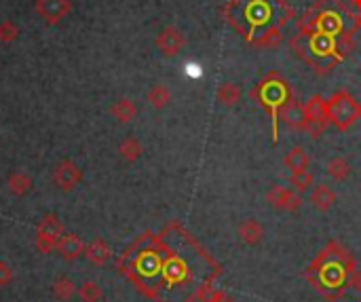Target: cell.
Listing matches in <instances>:
<instances>
[{"mask_svg": "<svg viewBox=\"0 0 361 302\" xmlns=\"http://www.w3.org/2000/svg\"><path fill=\"white\" fill-rule=\"evenodd\" d=\"M327 119L338 131H349L361 119V104L349 91H336L327 97Z\"/></svg>", "mask_w": 361, "mask_h": 302, "instance_id": "6da1fadb", "label": "cell"}, {"mask_svg": "<svg viewBox=\"0 0 361 302\" xmlns=\"http://www.w3.org/2000/svg\"><path fill=\"white\" fill-rule=\"evenodd\" d=\"M329 125L327 119V100L323 95H313L307 100V104L302 106V125L300 129L307 131L313 140H319V137L325 133Z\"/></svg>", "mask_w": 361, "mask_h": 302, "instance_id": "7a4b0ae2", "label": "cell"}, {"mask_svg": "<svg viewBox=\"0 0 361 302\" xmlns=\"http://www.w3.org/2000/svg\"><path fill=\"white\" fill-rule=\"evenodd\" d=\"M64 224L58 218V213H49L40 220V224L36 226V247L40 254H53L58 241L64 235Z\"/></svg>", "mask_w": 361, "mask_h": 302, "instance_id": "3957f363", "label": "cell"}, {"mask_svg": "<svg viewBox=\"0 0 361 302\" xmlns=\"http://www.w3.org/2000/svg\"><path fill=\"white\" fill-rule=\"evenodd\" d=\"M260 91V104L268 106L272 113H277V108H283L288 102H290V89H288V82L281 80L277 74H270L264 82L262 87H258Z\"/></svg>", "mask_w": 361, "mask_h": 302, "instance_id": "277c9868", "label": "cell"}, {"mask_svg": "<svg viewBox=\"0 0 361 302\" xmlns=\"http://www.w3.org/2000/svg\"><path fill=\"white\" fill-rule=\"evenodd\" d=\"M53 182L62 192H72L82 182V170L70 159H62L53 167Z\"/></svg>", "mask_w": 361, "mask_h": 302, "instance_id": "5b68a950", "label": "cell"}, {"mask_svg": "<svg viewBox=\"0 0 361 302\" xmlns=\"http://www.w3.org/2000/svg\"><path fill=\"white\" fill-rule=\"evenodd\" d=\"M154 47L161 51V55H165V58H176V55H180L186 47V34L176 25H167V27H163L161 34L156 36Z\"/></svg>", "mask_w": 361, "mask_h": 302, "instance_id": "8992f818", "label": "cell"}, {"mask_svg": "<svg viewBox=\"0 0 361 302\" xmlns=\"http://www.w3.org/2000/svg\"><path fill=\"white\" fill-rule=\"evenodd\" d=\"M34 9L45 23L58 25L72 13V0H36Z\"/></svg>", "mask_w": 361, "mask_h": 302, "instance_id": "52a82bcc", "label": "cell"}, {"mask_svg": "<svg viewBox=\"0 0 361 302\" xmlns=\"http://www.w3.org/2000/svg\"><path fill=\"white\" fill-rule=\"evenodd\" d=\"M266 203L277 211H298L302 207L300 192H294L288 186H272L266 192Z\"/></svg>", "mask_w": 361, "mask_h": 302, "instance_id": "ba28073f", "label": "cell"}, {"mask_svg": "<svg viewBox=\"0 0 361 302\" xmlns=\"http://www.w3.org/2000/svg\"><path fill=\"white\" fill-rule=\"evenodd\" d=\"M85 250H87V245L85 241H82L78 235L74 233H64L62 239L58 241V247H55V252H58L64 260L68 262H74L78 260L80 256H85Z\"/></svg>", "mask_w": 361, "mask_h": 302, "instance_id": "9c48e42d", "label": "cell"}, {"mask_svg": "<svg viewBox=\"0 0 361 302\" xmlns=\"http://www.w3.org/2000/svg\"><path fill=\"white\" fill-rule=\"evenodd\" d=\"M237 235H239V239L245 245H252L254 247V245L262 243V239H264V226L258 222L256 218H247V220H243V222L239 224Z\"/></svg>", "mask_w": 361, "mask_h": 302, "instance_id": "30bf717a", "label": "cell"}, {"mask_svg": "<svg viewBox=\"0 0 361 302\" xmlns=\"http://www.w3.org/2000/svg\"><path fill=\"white\" fill-rule=\"evenodd\" d=\"M252 43L256 49H266V51H275V49H279L281 47V43H283V32H281V25H270V27H266L264 32H260V34H256L252 40Z\"/></svg>", "mask_w": 361, "mask_h": 302, "instance_id": "8fae6325", "label": "cell"}, {"mask_svg": "<svg viewBox=\"0 0 361 302\" xmlns=\"http://www.w3.org/2000/svg\"><path fill=\"white\" fill-rule=\"evenodd\" d=\"M311 205L317 211H329L331 207L336 205V192L331 190L327 184H317L311 192Z\"/></svg>", "mask_w": 361, "mask_h": 302, "instance_id": "7c38bea8", "label": "cell"}, {"mask_svg": "<svg viewBox=\"0 0 361 302\" xmlns=\"http://www.w3.org/2000/svg\"><path fill=\"white\" fill-rule=\"evenodd\" d=\"M283 165L290 170V174H302V172H307L311 167V159H309V152L304 150L302 146H294L286 159H283Z\"/></svg>", "mask_w": 361, "mask_h": 302, "instance_id": "4fadbf2b", "label": "cell"}, {"mask_svg": "<svg viewBox=\"0 0 361 302\" xmlns=\"http://www.w3.org/2000/svg\"><path fill=\"white\" fill-rule=\"evenodd\" d=\"M85 256L91 264L95 266H104L110 258H113V247L108 245L106 239H95L87 245V250H85Z\"/></svg>", "mask_w": 361, "mask_h": 302, "instance_id": "5bb4252c", "label": "cell"}, {"mask_svg": "<svg viewBox=\"0 0 361 302\" xmlns=\"http://www.w3.org/2000/svg\"><path fill=\"white\" fill-rule=\"evenodd\" d=\"M110 113H113V117H115L119 123L127 125V123L135 121V117H137V106H135L133 100L121 97V100H117V102L113 104V108H110Z\"/></svg>", "mask_w": 361, "mask_h": 302, "instance_id": "9a60e30c", "label": "cell"}, {"mask_svg": "<svg viewBox=\"0 0 361 302\" xmlns=\"http://www.w3.org/2000/svg\"><path fill=\"white\" fill-rule=\"evenodd\" d=\"M353 174V167H351V161L345 159V156H334L329 163H327V176L336 182H347Z\"/></svg>", "mask_w": 361, "mask_h": 302, "instance_id": "2e32d148", "label": "cell"}, {"mask_svg": "<svg viewBox=\"0 0 361 302\" xmlns=\"http://www.w3.org/2000/svg\"><path fill=\"white\" fill-rule=\"evenodd\" d=\"M220 106H224V108H233L239 104L241 100V89L239 85H235V82L226 80V82H222V85L218 87V93H216Z\"/></svg>", "mask_w": 361, "mask_h": 302, "instance_id": "e0dca14e", "label": "cell"}, {"mask_svg": "<svg viewBox=\"0 0 361 302\" xmlns=\"http://www.w3.org/2000/svg\"><path fill=\"white\" fill-rule=\"evenodd\" d=\"M172 100H174V95H172L170 87L163 85V82H156V85H152L150 91H148V102H150V106L156 108V110L167 108V106L172 104Z\"/></svg>", "mask_w": 361, "mask_h": 302, "instance_id": "ac0fdd59", "label": "cell"}, {"mask_svg": "<svg viewBox=\"0 0 361 302\" xmlns=\"http://www.w3.org/2000/svg\"><path fill=\"white\" fill-rule=\"evenodd\" d=\"M32 188H34V182H32V178L27 176V174L15 172V174L9 176V190H11V195H15V197H25Z\"/></svg>", "mask_w": 361, "mask_h": 302, "instance_id": "d6986e66", "label": "cell"}, {"mask_svg": "<svg viewBox=\"0 0 361 302\" xmlns=\"http://www.w3.org/2000/svg\"><path fill=\"white\" fill-rule=\"evenodd\" d=\"M119 154H121L127 163H135L137 159H140V156L144 154V146H142L140 140H137V137L129 135V137H125V140L119 144Z\"/></svg>", "mask_w": 361, "mask_h": 302, "instance_id": "ffe728a7", "label": "cell"}, {"mask_svg": "<svg viewBox=\"0 0 361 302\" xmlns=\"http://www.w3.org/2000/svg\"><path fill=\"white\" fill-rule=\"evenodd\" d=\"M51 292H53V296L58 298V300L68 302V300H72V298L78 294V288H76V283H74L72 279H68V277H60V279H55V281H53Z\"/></svg>", "mask_w": 361, "mask_h": 302, "instance_id": "44dd1931", "label": "cell"}, {"mask_svg": "<svg viewBox=\"0 0 361 302\" xmlns=\"http://www.w3.org/2000/svg\"><path fill=\"white\" fill-rule=\"evenodd\" d=\"M78 298L82 302H100L104 298V292L100 283L89 279V281H82V286H78Z\"/></svg>", "mask_w": 361, "mask_h": 302, "instance_id": "7402d4cb", "label": "cell"}, {"mask_svg": "<svg viewBox=\"0 0 361 302\" xmlns=\"http://www.w3.org/2000/svg\"><path fill=\"white\" fill-rule=\"evenodd\" d=\"M17 38H19V25L15 21L11 19L0 21V43L9 45V43H15Z\"/></svg>", "mask_w": 361, "mask_h": 302, "instance_id": "603a6c76", "label": "cell"}, {"mask_svg": "<svg viewBox=\"0 0 361 302\" xmlns=\"http://www.w3.org/2000/svg\"><path fill=\"white\" fill-rule=\"evenodd\" d=\"M290 182H292V186L296 188V192H307V190L313 186L315 176H313L311 170H307V172H302V174H294V176L290 178Z\"/></svg>", "mask_w": 361, "mask_h": 302, "instance_id": "cb8c5ba5", "label": "cell"}, {"mask_svg": "<svg viewBox=\"0 0 361 302\" xmlns=\"http://www.w3.org/2000/svg\"><path fill=\"white\" fill-rule=\"evenodd\" d=\"M13 281V270H11V264L0 260V288H7L9 283Z\"/></svg>", "mask_w": 361, "mask_h": 302, "instance_id": "d4e9b609", "label": "cell"}, {"mask_svg": "<svg viewBox=\"0 0 361 302\" xmlns=\"http://www.w3.org/2000/svg\"><path fill=\"white\" fill-rule=\"evenodd\" d=\"M207 302H233V298L226 296L224 292H213V294L207 298Z\"/></svg>", "mask_w": 361, "mask_h": 302, "instance_id": "484cf974", "label": "cell"}, {"mask_svg": "<svg viewBox=\"0 0 361 302\" xmlns=\"http://www.w3.org/2000/svg\"><path fill=\"white\" fill-rule=\"evenodd\" d=\"M359 23H361V15H359Z\"/></svg>", "mask_w": 361, "mask_h": 302, "instance_id": "4316f807", "label": "cell"}]
</instances>
